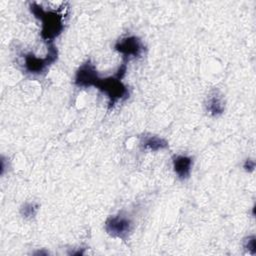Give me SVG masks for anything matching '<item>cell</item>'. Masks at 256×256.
<instances>
[{"label": "cell", "instance_id": "cell-1", "mask_svg": "<svg viewBox=\"0 0 256 256\" xmlns=\"http://www.w3.org/2000/svg\"><path fill=\"white\" fill-rule=\"evenodd\" d=\"M30 11L42 22L41 37L48 43L53 42V40L61 34L64 28L63 16L56 11H45L37 3H32L30 5Z\"/></svg>", "mask_w": 256, "mask_h": 256}, {"label": "cell", "instance_id": "cell-2", "mask_svg": "<svg viewBox=\"0 0 256 256\" xmlns=\"http://www.w3.org/2000/svg\"><path fill=\"white\" fill-rule=\"evenodd\" d=\"M93 87H97L108 95L110 99L109 107L113 106L119 100L121 101L126 99L129 95L127 87L121 82V79L117 78L115 75L113 77H108L104 79L98 77Z\"/></svg>", "mask_w": 256, "mask_h": 256}, {"label": "cell", "instance_id": "cell-3", "mask_svg": "<svg viewBox=\"0 0 256 256\" xmlns=\"http://www.w3.org/2000/svg\"><path fill=\"white\" fill-rule=\"evenodd\" d=\"M57 49L53 42L48 43V53L46 57L40 58L33 54H27L24 56V66L26 71L32 74L42 73L50 64H52L57 59Z\"/></svg>", "mask_w": 256, "mask_h": 256}, {"label": "cell", "instance_id": "cell-4", "mask_svg": "<svg viewBox=\"0 0 256 256\" xmlns=\"http://www.w3.org/2000/svg\"><path fill=\"white\" fill-rule=\"evenodd\" d=\"M105 230L114 238L126 240L132 230V222L126 216L120 214L110 216L105 222Z\"/></svg>", "mask_w": 256, "mask_h": 256}, {"label": "cell", "instance_id": "cell-5", "mask_svg": "<svg viewBox=\"0 0 256 256\" xmlns=\"http://www.w3.org/2000/svg\"><path fill=\"white\" fill-rule=\"evenodd\" d=\"M114 49L123 55V62L127 63L131 58L140 57L144 46L138 37L128 36L117 41Z\"/></svg>", "mask_w": 256, "mask_h": 256}, {"label": "cell", "instance_id": "cell-6", "mask_svg": "<svg viewBox=\"0 0 256 256\" xmlns=\"http://www.w3.org/2000/svg\"><path fill=\"white\" fill-rule=\"evenodd\" d=\"M97 70L90 60L84 62L76 72L75 75V85L79 87H90L94 86L96 79L98 78Z\"/></svg>", "mask_w": 256, "mask_h": 256}, {"label": "cell", "instance_id": "cell-7", "mask_svg": "<svg viewBox=\"0 0 256 256\" xmlns=\"http://www.w3.org/2000/svg\"><path fill=\"white\" fill-rule=\"evenodd\" d=\"M173 169L179 179L185 180L189 178L192 169V158L186 155H175L172 160Z\"/></svg>", "mask_w": 256, "mask_h": 256}, {"label": "cell", "instance_id": "cell-8", "mask_svg": "<svg viewBox=\"0 0 256 256\" xmlns=\"http://www.w3.org/2000/svg\"><path fill=\"white\" fill-rule=\"evenodd\" d=\"M140 146L143 149H148L151 151H159V150L166 149L168 147V142L163 138L151 135V136H145L144 138H142V140L140 141Z\"/></svg>", "mask_w": 256, "mask_h": 256}, {"label": "cell", "instance_id": "cell-9", "mask_svg": "<svg viewBox=\"0 0 256 256\" xmlns=\"http://www.w3.org/2000/svg\"><path fill=\"white\" fill-rule=\"evenodd\" d=\"M206 109L208 113L212 116H218L223 113L224 102L222 97L217 92H214L209 95L206 102Z\"/></svg>", "mask_w": 256, "mask_h": 256}, {"label": "cell", "instance_id": "cell-10", "mask_svg": "<svg viewBox=\"0 0 256 256\" xmlns=\"http://www.w3.org/2000/svg\"><path fill=\"white\" fill-rule=\"evenodd\" d=\"M38 208H39V205L37 203H34V202L25 203L21 208V215L24 218H32L36 215Z\"/></svg>", "mask_w": 256, "mask_h": 256}, {"label": "cell", "instance_id": "cell-11", "mask_svg": "<svg viewBox=\"0 0 256 256\" xmlns=\"http://www.w3.org/2000/svg\"><path fill=\"white\" fill-rule=\"evenodd\" d=\"M243 246H244L245 250L248 253H250L252 255H255V253H256V240H255V236L251 235V236L246 237L244 239Z\"/></svg>", "mask_w": 256, "mask_h": 256}, {"label": "cell", "instance_id": "cell-12", "mask_svg": "<svg viewBox=\"0 0 256 256\" xmlns=\"http://www.w3.org/2000/svg\"><path fill=\"white\" fill-rule=\"evenodd\" d=\"M244 168H245L246 171L252 172V171L254 170V168H255V163H254V161H253V160H250V159H247V160L245 161V163H244Z\"/></svg>", "mask_w": 256, "mask_h": 256}]
</instances>
